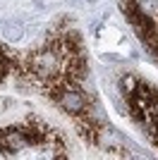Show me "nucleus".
<instances>
[{
    "label": "nucleus",
    "instance_id": "obj_1",
    "mask_svg": "<svg viewBox=\"0 0 158 160\" xmlns=\"http://www.w3.org/2000/svg\"><path fill=\"white\" fill-rule=\"evenodd\" d=\"M26 65H29L31 74H34V77H39L41 81L62 72V58H60V55H55L50 48L41 50V53L29 55V58H26Z\"/></svg>",
    "mask_w": 158,
    "mask_h": 160
},
{
    "label": "nucleus",
    "instance_id": "obj_2",
    "mask_svg": "<svg viewBox=\"0 0 158 160\" xmlns=\"http://www.w3.org/2000/svg\"><path fill=\"white\" fill-rule=\"evenodd\" d=\"M58 103H60V108H62L65 112H70L72 117L79 115V112H84L86 108H89V98H86V93L79 86H70L67 91H62Z\"/></svg>",
    "mask_w": 158,
    "mask_h": 160
},
{
    "label": "nucleus",
    "instance_id": "obj_3",
    "mask_svg": "<svg viewBox=\"0 0 158 160\" xmlns=\"http://www.w3.org/2000/svg\"><path fill=\"white\" fill-rule=\"evenodd\" d=\"M17 65V60H14L12 55H3L0 53V84L7 79V74H10V69Z\"/></svg>",
    "mask_w": 158,
    "mask_h": 160
},
{
    "label": "nucleus",
    "instance_id": "obj_4",
    "mask_svg": "<svg viewBox=\"0 0 158 160\" xmlns=\"http://www.w3.org/2000/svg\"><path fill=\"white\" fill-rule=\"evenodd\" d=\"M137 74H125L122 77V88H125V93L129 96V93H134V88H137Z\"/></svg>",
    "mask_w": 158,
    "mask_h": 160
},
{
    "label": "nucleus",
    "instance_id": "obj_5",
    "mask_svg": "<svg viewBox=\"0 0 158 160\" xmlns=\"http://www.w3.org/2000/svg\"><path fill=\"white\" fill-rule=\"evenodd\" d=\"M156 146H158V143H156Z\"/></svg>",
    "mask_w": 158,
    "mask_h": 160
}]
</instances>
